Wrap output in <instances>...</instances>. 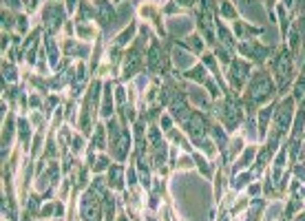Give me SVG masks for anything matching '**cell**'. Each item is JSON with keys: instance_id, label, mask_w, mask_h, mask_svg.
I'll use <instances>...</instances> for the list:
<instances>
[{"instance_id": "19", "label": "cell", "mask_w": 305, "mask_h": 221, "mask_svg": "<svg viewBox=\"0 0 305 221\" xmlns=\"http://www.w3.org/2000/svg\"><path fill=\"white\" fill-rule=\"evenodd\" d=\"M184 78H186V80H194V82H199V84H206V80H208L206 66H203V64L193 66L190 71H186V73H184Z\"/></svg>"}, {"instance_id": "4", "label": "cell", "mask_w": 305, "mask_h": 221, "mask_svg": "<svg viewBox=\"0 0 305 221\" xmlns=\"http://www.w3.org/2000/svg\"><path fill=\"white\" fill-rule=\"evenodd\" d=\"M106 128H109V135H111V155H113L117 162H124L128 155V148H131V133L115 117L109 119Z\"/></svg>"}, {"instance_id": "15", "label": "cell", "mask_w": 305, "mask_h": 221, "mask_svg": "<svg viewBox=\"0 0 305 221\" xmlns=\"http://www.w3.org/2000/svg\"><path fill=\"white\" fill-rule=\"evenodd\" d=\"M109 188H115V190L124 188V166L115 164V166L109 168Z\"/></svg>"}, {"instance_id": "46", "label": "cell", "mask_w": 305, "mask_h": 221, "mask_svg": "<svg viewBox=\"0 0 305 221\" xmlns=\"http://www.w3.org/2000/svg\"><path fill=\"white\" fill-rule=\"evenodd\" d=\"M49 148H47V153H44V157H55V148H53V146H55V144H53V141L51 139H49Z\"/></svg>"}, {"instance_id": "53", "label": "cell", "mask_w": 305, "mask_h": 221, "mask_svg": "<svg viewBox=\"0 0 305 221\" xmlns=\"http://www.w3.org/2000/svg\"><path fill=\"white\" fill-rule=\"evenodd\" d=\"M265 2H268V9H270V7H272V4H274V0H265Z\"/></svg>"}, {"instance_id": "22", "label": "cell", "mask_w": 305, "mask_h": 221, "mask_svg": "<svg viewBox=\"0 0 305 221\" xmlns=\"http://www.w3.org/2000/svg\"><path fill=\"white\" fill-rule=\"evenodd\" d=\"M102 115H104L106 119H111V115H113V95H111V84H106V86H104V104H102Z\"/></svg>"}, {"instance_id": "54", "label": "cell", "mask_w": 305, "mask_h": 221, "mask_svg": "<svg viewBox=\"0 0 305 221\" xmlns=\"http://www.w3.org/2000/svg\"><path fill=\"white\" fill-rule=\"evenodd\" d=\"M119 221H128V217H119Z\"/></svg>"}, {"instance_id": "3", "label": "cell", "mask_w": 305, "mask_h": 221, "mask_svg": "<svg viewBox=\"0 0 305 221\" xmlns=\"http://www.w3.org/2000/svg\"><path fill=\"white\" fill-rule=\"evenodd\" d=\"M225 93H228V95H225L223 102H219V104L215 106V113L219 115V119L223 122V126L228 128V131H234V128L241 126V122H243L246 104H243V100L234 97L230 91H225Z\"/></svg>"}, {"instance_id": "26", "label": "cell", "mask_w": 305, "mask_h": 221, "mask_svg": "<svg viewBox=\"0 0 305 221\" xmlns=\"http://www.w3.org/2000/svg\"><path fill=\"white\" fill-rule=\"evenodd\" d=\"M66 53H69V55H73V53H78V55H86V53H88V47H84V44H73V42H71V40H69V42H66Z\"/></svg>"}, {"instance_id": "38", "label": "cell", "mask_w": 305, "mask_h": 221, "mask_svg": "<svg viewBox=\"0 0 305 221\" xmlns=\"http://www.w3.org/2000/svg\"><path fill=\"white\" fill-rule=\"evenodd\" d=\"M104 168H109V157H100L95 164H93V170L95 172H102Z\"/></svg>"}, {"instance_id": "11", "label": "cell", "mask_w": 305, "mask_h": 221, "mask_svg": "<svg viewBox=\"0 0 305 221\" xmlns=\"http://www.w3.org/2000/svg\"><path fill=\"white\" fill-rule=\"evenodd\" d=\"M42 20H44V27H47L49 33H53V31H57L60 25L64 22V9L55 2L49 4V7L42 11Z\"/></svg>"}, {"instance_id": "35", "label": "cell", "mask_w": 305, "mask_h": 221, "mask_svg": "<svg viewBox=\"0 0 305 221\" xmlns=\"http://www.w3.org/2000/svg\"><path fill=\"white\" fill-rule=\"evenodd\" d=\"M206 88L210 91L212 97H219V95H221V88H219V84H215V80L208 78V80H206Z\"/></svg>"}, {"instance_id": "29", "label": "cell", "mask_w": 305, "mask_h": 221, "mask_svg": "<svg viewBox=\"0 0 305 221\" xmlns=\"http://www.w3.org/2000/svg\"><path fill=\"white\" fill-rule=\"evenodd\" d=\"M47 51H49V60H51V64L57 69V47H55V42H53V38H47Z\"/></svg>"}, {"instance_id": "37", "label": "cell", "mask_w": 305, "mask_h": 221, "mask_svg": "<svg viewBox=\"0 0 305 221\" xmlns=\"http://www.w3.org/2000/svg\"><path fill=\"white\" fill-rule=\"evenodd\" d=\"M241 146H243V141L237 137V139H234L232 144H230V155H228V157H234V155L241 153Z\"/></svg>"}, {"instance_id": "14", "label": "cell", "mask_w": 305, "mask_h": 221, "mask_svg": "<svg viewBox=\"0 0 305 221\" xmlns=\"http://www.w3.org/2000/svg\"><path fill=\"white\" fill-rule=\"evenodd\" d=\"M274 109H277V104L263 106V109L259 110V124H256V128H259V137H261V139L268 137V124H270V119H272V115H274Z\"/></svg>"}, {"instance_id": "28", "label": "cell", "mask_w": 305, "mask_h": 221, "mask_svg": "<svg viewBox=\"0 0 305 221\" xmlns=\"http://www.w3.org/2000/svg\"><path fill=\"white\" fill-rule=\"evenodd\" d=\"M261 210H263V201H261V199H254V203H252L250 212H248V221H259Z\"/></svg>"}, {"instance_id": "8", "label": "cell", "mask_w": 305, "mask_h": 221, "mask_svg": "<svg viewBox=\"0 0 305 221\" xmlns=\"http://www.w3.org/2000/svg\"><path fill=\"white\" fill-rule=\"evenodd\" d=\"M248 78H250V64H248V62H243V60L230 62L228 80H230V86H232L234 91H241L243 84L248 82Z\"/></svg>"}, {"instance_id": "36", "label": "cell", "mask_w": 305, "mask_h": 221, "mask_svg": "<svg viewBox=\"0 0 305 221\" xmlns=\"http://www.w3.org/2000/svg\"><path fill=\"white\" fill-rule=\"evenodd\" d=\"M133 33H135V25H131V27H128V29H126V31H124V33H122V35H119L117 44H126V42H128V40H131V38H133Z\"/></svg>"}, {"instance_id": "5", "label": "cell", "mask_w": 305, "mask_h": 221, "mask_svg": "<svg viewBox=\"0 0 305 221\" xmlns=\"http://www.w3.org/2000/svg\"><path fill=\"white\" fill-rule=\"evenodd\" d=\"M292 115H294V97H287L283 100L281 104L274 109V126H272V133H277L278 137H285L287 131H290V124H292Z\"/></svg>"}, {"instance_id": "32", "label": "cell", "mask_w": 305, "mask_h": 221, "mask_svg": "<svg viewBox=\"0 0 305 221\" xmlns=\"http://www.w3.org/2000/svg\"><path fill=\"white\" fill-rule=\"evenodd\" d=\"M252 177H254V175H252V170L243 172V175H241V177H239V179H234V181H232V188H234V190H241V188H243V186H246V184H248V181H250V179H252Z\"/></svg>"}, {"instance_id": "6", "label": "cell", "mask_w": 305, "mask_h": 221, "mask_svg": "<svg viewBox=\"0 0 305 221\" xmlns=\"http://www.w3.org/2000/svg\"><path fill=\"white\" fill-rule=\"evenodd\" d=\"M102 194L95 193V190H86L82 199V217L86 221H100L102 215H104V203H102Z\"/></svg>"}, {"instance_id": "52", "label": "cell", "mask_w": 305, "mask_h": 221, "mask_svg": "<svg viewBox=\"0 0 305 221\" xmlns=\"http://www.w3.org/2000/svg\"><path fill=\"white\" fill-rule=\"evenodd\" d=\"M294 221H305V212H301V215L299 217H296V219Z\"/></svg>"}, {"instance_id": "20", "label": "cell", "mask_w": 305, "mask_h": 221, "mask_svg": "<svg viewBox=\"0 0 305 221\" xmlns=\"http://www.w3.org/2000/svg\"><path fill=\"white\" fill-rule=\"evenodd\" d=\"M254 157H256V148H254V146L246 148V150H243V155H241V159H239V162L234 164V170H232V172H239V170H241V168H246L248 164H250Z\"/></svg>"}, {"instance_id": "31", "label": "cell", "mask_w": 305, "mask_h": 221, "mask_svg": "<svg viewBox=\"0 0 305 221\" xmlns=\"http://www.w3.org/2000/svg\"><path fill=\"white\" fill-rule=\"evenodd\" d=\"M203 64H206L208 69L215 73L217 82H219V69H217V62H215V55H212V53H206V55H203Z\"/></svg>"}, {"instance_id": "7", "label": "cell", "mask_w": 305, "mask_h": 221, "mask_svg": "<svg viewBox=\"0 0 305 221\" xmlns=\"http://www.w3.org/2000/svg\"><path fill=\"white\" fill-rule=\"evenodd\" d=\"M237 49H239V53H243L246 57H250L254 64H263L265 57L272 55V49L259 44L256 40H243L241 44H237Z\"/></svg>"}, {"instance_id": "1", "label": "cell", "mask_w": 305, "mask_h": 221, "mask_svg": "<svg viewBox=\"0 0 305 221\" xmlns=\"http://www.w3.org/2000/svg\"><path fill=\"white\" fill-rule=\"evenodd\" d=\"M274 93H277V84L270 78L268 71L261 69V71H256V73H252L250 82H248V88H246V95H243L246 110L248 113H254L256 106L270 102V97H272Z\"/></svg>"}, {"instance_id": "34", "label": "cell", "mask_w": 305, "mask_h": 221, "mask_svg": "<svg viewBox=\"0 0 305 221\" xmlns=\"http://www.w3.org/2000/svg\"><path fill=\"white\" fill-rule=\"evenodd\" d=\"M2 75H4L7 82H13V80H16V69H13L11 62H4L2 64Z\"/></svg>"}, {"instance_id": "23", "label": "cell", "mask_w": 305, "mask_h": 221, "mask_svg": "<svg viewBox=\"0 0 305 221\" xmlns=\"http://www.w3.org/2000/svg\"><path fill=\"white\" fill-rule=\"evenodd\" d=\"M181 47H186V49H190L193 53H199V51H203V42H201V38L199 35H188V38L184 40V42H179Z\"/></svg>"}, {"instance_id": "24", "label": "cell", "mask_w": 305, "mask_h": 221, "mask_svg": "<svg viewBox=\"0 0 305 221\" xmlns=\"http://www.w3.org/2000/svg\"><path fill=\"white\" fill-rule=\"evenodd\" d=\"M78 9H80V13H78V22H84V20H88V18L95 16V9H93L91 4L86 2V0H82Z\"/></svg>"}, {"instance_id": "27", "label": "cell", "mask_w": 305, "mask_h": 221, "mask_svg": "<svg viewBox=\"0 0 305 221\" xmlns=\"http://www.w3.org/2000/svg\"><path fill=\"white\" fill-rule=\"evenodd\" d=\"M301 206H303V199H301V197H292V199H290V206L285 208V221L292 219V215H294V212L299 210Z\"/></svg>"}, {"instance_id": "49", "label": "cell", "mask_w": 305, "mask_h": 221, "mask_svg": "<svg viewBox=\"0 0 305 221\" xmlns=\"http://www.w3.org/2000/svg\"><path fill=\"white\" fill-rule=\"evenodd\" d=\"M296 175H299L301 179L305 181V168H303V166H296Z\"/></svg>"}, {"instance_id": "50", "label": "cell", "mask_w": 305, "mask_h": 221, "mask_svg": "<svg viewBox=\"0 0 305 221\" xmlns=\"http://www.w3.org/2000/svg\"><path fill=\"white\" fill-rule=\"evenodd\" d=\"M29 104H31V106H40V97H38V95H31Z\"/></svg>"}, {"instance_id": "16", "label": "cell", "mask_w": 305, "mask_h": 221, "mask_svg": "<svg viewBox=\"0 0 305 221\" xmlns=\"http://www.w3.org/2000/svg\"><path fill=\"white\" fill-rule=\"evenodd\" d=\"M234 33H237V38H239V40H248L250 35H259V33H263V29H256V27H250V25H246V22L237 20V22H234Z\"/></svg>"}, {"instance_id": "43", "label": "cell", "mask_w": 305, "mask_h": 221, "mask_svg": "<svg viewBox=\"0 0 305 221\" xmlns=\"http://www.w3.org/2000/svg\"><path fill=\"white\" fill-rule=\"evenodd\" d=\"M11 25H13V22H11V13H9V11H2V27H4V29H9Z\"/></svg>"}, {"instance_id": "48", "label": "cell", "mask_w": 305, "mask_h": 221, "mask_svg": "<svg viewBox=\"0 0 305 221\" xmlns=\"http://www.w3.org/2000/svg\"><path fill=\"white\" fill-rule=\"evenodd\" d=\"M115 93H117V102H119V104H124V88L119 86V88H117V91H115Z\"/></svg>"}, {"instance_id": "41", "label": "cell", "mask_w": 305, "mask_h": 221, "mask_svg": "<svg viewBox=\"0 0 305 221\" xmlns=\"http://www.w3.org/2000/svg\"><path fill=\"white\" fill-rule=\"evenodd\" d=\"M170 124H172V115H164V117H162V128H164V131H172Z\"/></svg>"}, {"instance_id": "42", "label": "cell", "mask_w": 305, "mask_h": 221, "mask_svg": "<svg viewBox=\"0 0 305 221\" xmlns=\"http://www.w3.org/2000/svg\"><path fill=\"white\" fill-rule=\"evenodd\" d=\"M175 62H177L179 66H184L186 62H188V55H186V53H179V51H177V53H175Z\"/></svg>"}, {"instance_id": "10", "label": "cell", "mask_w": 305, "mask_h": 221, "mask_svg": "<svg viewBox=\"0 0 305 221\" xmlns=\"http://www.w3.org/2000/svg\"><path fill=\"white\" fill-rule=\"evenodd\" d=\"M141 42H144V38H137L135 47H133L131 51L126 53V66H124V80L133 78V75H135L137 71L141 69Z\"/></svg>"}, {"instance_id": "33", "label": "cell", "mask_w": 305, "mask_h": 221, "mask_svg": "<svg viewBox=\"0 0 305 221\" xmlns=\"http://www.w3.org/2000/svg\"><path fill=\"white\" fill-rule=\"evenodd\" d=\"M193 159H194V164H197V168H199V170H201V172H203V175H206V177H210V168H208L206 159H203L201 155H197V153L193 155Z\"/></svg>"}, {"instance_id": "2", "label": "cell", "mask_w": 305, "mask_h": 221, "mask_svg": "<svg viewBox=\"0 0 305 221\" xmlns=\"http://www.w3.org/2000/svg\"><path fill=\"white\" fill-rule=\"evenodd\" d=\"M294 53L292 49L283 47L281 51L277 53V57L270 60V69H272L274 78H277V91L278 93H285L287 86L292 84V78H294Z\"/></svg>"}, {"instance_id": "9", "label": "cell", "mask_w": 305, "mask_h": 221, "mask_svg": "<svg viewBox=\"0 0 305 221\" xmlns=\"http://www.w3.org/2000/svg\"><path fill=\"white\" fill-rule=\"evenodd\" d=\"M208 126H210V124L206 122V117H203V115L199 113V110H193V115H190V117L184 122L186 133H188V135L194 139V144H197L199 139H203V137H206Z\"/></svg>"}, {"instance_id": "44", "label": "cell", "mask_w": 305, "mask_h": 221, "mask_svg": "<svg viewBox=\"0 0 305 221\" xmlns=\"http://www.w3.org/2000/svg\"><path fill=\"white\" fill-rule=\"evenodd\" d=\"M16 22H18V29L27 31V18L25 16H16Z\"/></svg>"}, {"instance_id": "12", "label": "cell", "mask_w": 305, "mask_h": 221, "mask_svg": "<svg viewBox=\"0 0 305 221\" xmlns=\"http://www.w3.org/2000/svg\"><path fill=\"white\" fill-rule=\"evenodd\" d=\"M146 62H148V69H150V71H157V73H164V71H168L166 53L162 51L159 42H153V44H150V49H148V57H146Z\"/></svg>"}, {"instance_id": "51", "label": "cell", "mask_w": 305, "mask_h": 221, "mask_svg": "<svg viewBox=\"0 0 305 221\" xmlns=\"http://www.w3.org/2000/svg\"><path fill=\"white\" fill-rule=\"evenodd\" d=\"M248 193H250V194H256V193H259V186H250V188H248Z\"/></svg>"}, {"instance_id": "47", "label": "cell", "mask_w": 305, "mask_h": 221, "mask_svg": "<svg viewBox=\"0 0 305 221\" xmlns=\"http://www.w3.org/2000/svg\"><path fill=\"white\" fill-rule=\"evenodd\" d=\"M4 4L11 7V9H18V7H20V0H4Z\"/></svg>"}, {"instance_id": "18", "label": "cell", "mask_w": 305, "mask_h": 221, "mask_svg": "<svg viewBox=\"0 0 305 221\" xmlns=\"http://www.w3.org/2000/svg\"><path fill=\"white\" fill-rule=\"evenodd\" d=\"M208 131H210V135H212V139L217 141V148L219 150H225L228 148V137H225V133L221 131V126H217V124H212V126H208Z\"/></svg>"}, {"instance_id": "25", "label": "cell", "mask_w": 305, "mask_h": 221, "mask_svg": "<svg viewBox=\"0 0 305 221\" xmlns=\"http://www.w3.org/2000/svg\"><path fill=\"white\" fill-rule=\"evenodd\" d=\"M93 148H106L104 144V126H95V133H93V141H91Z\"/></svg>"}, {"instance_id": "40", "label": "cell", "mask_w": 305, "mask_h": 221, "mask_svg": "<svg viewBox=\"0 0 305 221\" xmlns=\"http://www.w3.org/2000/svg\"><path fill=\"white\" fill-rule=\"evenodd\" d=\"M221 13H223L225 18H234V9L230 7V2H225V0L221 2Z\"/></svg>"}, {"instance_id": "45", "label": "cell", "mask_w": 305, "mask_h": 221, "mask_svg": "<svg viewBox=\"0 0 305 221\" xmlns=\"http://www.w3.org/2000/svg\"><path fill=\"white\" fill-rule=\"evenodd\" d=\"M80 0H66V11H69V13H73L75 11V7H80Z\"/></svg>"}, {"instance_id": "30", "label": "cell", "mask_w": 305, "mask_h": 221, "mask_svg": "<svg viewBox=\"0 0 305 221\" xmlns=\"http://www.w3.org/2000/svg\"><path fill=\"white\" fill-rule=\"evenodd\" d=\"M18 133H20V137H22V144H29V135H31V131H29V124H27V119H20L18 122Z\"/></svg>"}, {"instance_id": "17", "label": "cell", "mask_w": 305, "mask_h": 221, "mask_svg": "<svg viewBox=\"0 0 305 221\" xmlns=\"http://www.w3.org/2000/svg\"><path fill=\"white\" fill-rule=\"evenodd\" d=\"M215 25H217V31H219V44H221V47H225L228 51H234V49H237V42H234V38L230 35V31L225 29L219 20H217Z\"/></svg>"}, {"instance_id": "21", "label": "cell", "mask_w": 305, "mask_h": 221, "mask_svg": "<svg viewBox=\"0 0 305 221\" xmlns=\"http://www.w3.org/2000/svg\"><path fill=\"white\" fill-rule=\"evenodd\" d=\"M294 102L305 104V66H303V73L299 75V80L294 84Z\"/></svg>"}, {"instance_id": "39", "label": "cell", "mask_w": 305, "mask_h": 221, "mask_svg": "<svg viewBox=\"0 0 305 221\" xmlns=\"http://www.w3.org/2000/svg\"><path fill=\"white\" fill-rule=\"evenodd\" d=\"M71 150H73L75 155H78L80 150H82V137H80V135H75L73 139H71Z\"/></svg>"}, {"instance_id": "13", "label": "cell", "mask_w": 305, "mask_h": 221, "mask_svg": "<svg viewBox=\"0 0 305 221\" xmlns=\"http://www.w3.org/2000/svg\"><path fill=\"white\" fill-rule=\"evenodd\" d=\"M95 11H97V18H100V25L104 27V29H109L113 22H117L115 11H113V7H111L109 0H97V2H95Z\"/></svg>"}]
</instances>
